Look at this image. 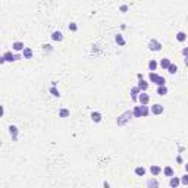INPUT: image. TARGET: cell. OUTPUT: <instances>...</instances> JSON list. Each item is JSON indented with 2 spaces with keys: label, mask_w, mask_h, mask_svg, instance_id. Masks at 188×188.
<instances>
[{
  "label": "cell",
  "mask_w": 188,
  "mask_h": 188,
  "mask_svg": "<svg viewBox=\"0 0 188 188\" xmlns=\"http://www.w3.org/2000/svg\"><path fill=\"white\" fill-rule=\"evenodd\" d=\"M131 119H132V112L131 110H125L122 115H119L116 118V124H118V126H125Z\"/></svg>",
  "instance_id": "6da1fadb"
},
{
  "label": "cell",
  "mask_w": 188,
  "mask_h": 188,
  "mask_svg": "<svg viewBox=\"0 0 188 188\" xmlns=\"http://www.w3.org/2000/svg\"><path fill=\"white\" fill-rule=\"evenodd\" d=\"M149 81H150V82H153L154 85H157V87L166 85V80L163 78V76L157 75L156 72H150V74H149Z\"/></svg>",
  "instance_id": "7a4b0ae2"
},
{
  "label": "cell",
  "mask_w": 188,
  "mask_h": 188,
  "mask_svg": "<svg viewBox=\"0 0 188 188\" xmlns=\"http://www.w3.org/2000/svg\"><path fill=\"white\" fill-rule=\"evenodd\" d=\"M147 47H149V50H151V52H160L163 46H162V43H160V41H157L156 38H151V40L149 41Z\"/></svg>",
  "instance_id": "3957f363"
},
{
  "label": "cell",
  "mask_w": 188,
  "mask_h": 188,
  "mask_svg": "<svg viewBox=\"0 0 188 188\" xmlns=\"http://www.w3.org/2000/svg\"><path fill=\"white\" fill-rule=\"evenodd\" d=\"M163 112H165V106H162L160 103H156V105H153V106L150 107V113L154 115V116L163 115Z\"/></svg>",
  "instance_id": "277c9868"
},
{
  "label": "cell",
  "mask_w": 188,
  "mask_h": 188,
  "mask_svg": "<svg viewBox=\"0 0 188 188\" xmlns=\"http://www.w3.org/2000/svg\"><path fill=\"white\" fill-rule=\"evenodd\" d=\"M137 101L140 103V106H147L149 101H150V96L147 93H140L138 94V99H137Z\"/></svg>",
  "instance_id": "5b68a950"
},
{
  "label": "cell",
  "mask_w": 188,
  "mask_h": 188,
  "mask_svg": "<svg viewBox=\"0 0 188 188\" xmlns=\"http://www.w3.org/2000/svg\"><path fill=\"white\" fill-rule=\"evenodd\" d=\"M9 135H11L12 141H16V140H18V135H19L18 126H16V125H11V126H9Z\"/></svg>",
  "instance_id": "8992f818"
},
{
  "label": "cell",
  "mask_w": 188,
  "mask_h": 188,
  "mask_svg": "<svg viewBox=\"0 0 188 188\" xmlns=\"http://www.w3.org/2000/svg\"><path fill=\"white\" fill-rule=\"evenodd\" d=\"M149 81H146V80H141V81H138V84H137V88L140 90V93H147V90H149Z\"/></svg>",
  "instance_id": "52a82bcc"
},
{
  "label": "cell",
  "mask_w": 188,
  "mask_h": 188,
  "mask_svg": "<svg viewBox=\"0 0 188 188\" xmlns=\"http://www.w3.org/2000/svg\"><path fill=\"white\" fill-rule=\"evenodd\" d=\"M162 174L168 178H172V176H175V170L172 166H165V168H162Z\"/></svg>",
  "instance_id": "ba28073f"
},
{
  "label": "cell",
  "mask_w": 188,
  "mask_h": 188,
  "mask_svg": "<svg viewBox=\"0 0 188 188\" xmlns=\"http://www.w3.org/2000/svg\"><path fill=\"white\" fill-rule=\"evenodd\" d=\"M146 187L147 188H160V185H159V181H157V178H149L147 179V184H146Z\"/></svg>",
  "instance_id": "9c48e42d"
},
{
  "label": "cell",
  "mask_w": 188,
  "mask_h": 188,
  "mask_svg": "<svg viewBox=\"0 0 188 188\" xmlns=\"http://www.w3.org/2000/svg\"><path fill=\"white\" fill-rule=\"evenodd\" d=\"M24 49H25V46H24V43H22V41H15L13 44H12L13 53H19V52H22Z\"/></svg>",
  "instance_id": "30bf717a"
},
{
  "label": "cell",
  "mask_w": 188,
  "mask_h": 188,
  "mask_svg": "<svg viewBox=\"0 0 188 188\" xmlns=\"http://www.w3.org/2000/svg\"><path fill=\"white\" fill-rule=\"evenodd\" d=\"M50 37H52V40H53V41L60 43V41L63 40V34H62L60 31H59V30H56V31H53V32H52V35H50Z\"/></svg>",
  "instance_id": "8fae6325"
},
{
  "label": "cell",
  "mask_w": 188,
  "mask_h": 188,
  "mask_svg": "<svg viewBox=\"0 0 188 188\" xmlns=\"http://www.w3.org/2000/svg\"><path fill=\"white\" fill-rule=\"evenodd\" d=\"M149 170H150V174H151L153 176H157V175L162 174V168H160L159 165H151V166L149 168Z\"/></svg>",
  "instance_id": "7c38bea8"
},
{
  "label": "cell",
  "mask_w": 188,
  "mask_h": 188,
  "mask_svg": "<svg viewBox=\"0 0 188 188\" xmlns=\"http://www.w3.org/2000/svg\"><path fill=\"white\" fill-rule=\"evenodd\" d=\"M3 59H5V62H7V63L16 62V60H15V53H13V52H5Z\"/></svg>",
  "instance_id": "4fadbf2b"
},
{
  "label": "cell",
  "mask_w": 188,
  "mask_h": 188,
  "mask_svg": "<svg viewBox=\"0 0 188 188\" xmlns=\"http://www.w3.org/2000/svg\"><path fill=\"white\" fill-rule=\"evenodd\" d=\"M179 185H181V182H179V176H172V178H169V187H170V188H178Z\"/></svg>",
  "instance_id": "5bb4252c"
},
{
  "label": "cell",
  "mask_w": 188,
  "mask_h": 188,
  "mask_svg": "<svg viewBox=\"0 0 188 188\" xmlns=\"http://www.w3.org/2000/svg\"><path fill=\"white\" fill-rule=\"evenodd\" d=\"M170 63H172V62H170V59H169V57H162V59H160L159 66L162 68V69H165V71H166L168 68H169V65H170Z\"/></svg>",
  "instance_id": "9a60e30c"
},
{
  "label": "cell",
  "mask_w": 188,
  "mask_h": 188,
  "mask_svg": "<svg viewBox=\"0 0 188 188\" xmlns=\"http://www.w3.org/2000/svg\"><path fill=\"white\" fill-rule=\"evenodd\" d=\"M115 43H116L118 46H121V47H124L126 44V41H125V38H124L122 34H116V35H115Z\"/></svg>",
  "instance_id": "2e32d148"
},
{
  "label": "cell",
  "mask_w": 188,
  "mask_h": 188,
  "mask_svg": "<svg viewBox=\"0 0 188 188\" xmlns=\"http://www.w3.org/2000/svg\"><path fill=\"white\" fill-rule=\"evenodd\" d=\"M101 119H103V116H101L100 112H93V113H91V121H93L94 124H100Z\"/></svg>",
  "instance_id": "e0dca14e"
},
{
  "label": "cell",
  "mask_w": 188,
  "mask_h": 188,
  "mask_svg": "<svg viewBox=\"0 0 188 188\" xmlns=\"http://www.w3.org/2000/svg\"><path fill=\"white\" fill-rule=\"evenodd\" d=\"M129 94H131V99H132V101H137V99H138V94H140V90L137 88V85H134V87L131 88Z\"/></svg>",
  "instance_id": "ac0fdd59"
},
{
  "label": "cell",
  "mask_w": 188,
  "mask_h": 188,
  "mask_svg": "<svg viewBox=\"0 0 188 188\" xmlns=\"http://www.w3.org/2000/svg\"><path fill=\"white\" fill-rule=\"evenodd\" d=\"M32 50L30 49V47H25L24 50H22V56H24V59H32Z\"/></svg>",
  "instance_id": "d6986e66"
},
{
  "label": "cell",
  "mask_w": 188,
  "mask_h": 188,
  "mask_svg": "<svg viewBox=\"0 0 188 188\" xmlns=\"http://www.w3.org/2000/svg\"><path fill=\"white\" fill-rule=\"evenodd\" d=\"M69 115H71L69 109H65V107L59 109V118H69Z\"/></svg>",
  "instance_id": "ffe728a7"
},
{
  "label": "cell",
  "mask_w": 188,
  "mask_h": 188,
  "mask_svg": "<svg viewBox=\"0 0 188 188\" xmlns=\"http://www.w3.org/2000/svg\"><path fill=\"white\" fill-rule=\"evenodd\" d=\"M134 174H135L137 176H144V175H146V169H144L143 166H137V168L134 169Z\"/></svg>",
  "instance_id": "44dd1931"
},
{
  "label": "cell",
  "mask_w": 188,
  "mask_h": 188,
  "mask_svg": "<svg viewBox=\"0 0 188 188\" xmlns=\"http://www.w3.org/2000/svg\"><path fill=\"white\" fill-rule=\"evenodd\" d=\"M157 66H159V63L154 60V59H151V60L149 62V71H150V72H154V71L157 69Z\"/></svg>",
  "instance_id": "7402d4cb"
},
{
  "label": "cell",
  "mask_w": 188,
  "mask_h": 188,
  "mask_svg": "<svg viewBox=\"0 0 188 188\" xmlns=\"http://www.w3.org/2000/svg\"><path fill=\"white\" fill-rule=\"evenodd\" d=\"M156 93L159 94V96H166V94H168V87H166V85L157 87V88H156Z\"/></svg>",
  "instance_id": "603a6c76"
},
{
  "label": "cell",
  "mask_w": 188,
  "mask_h": 188,
  "mask_svg": "<svg viewBox=\"0 0 188 188\" xmlns=\"http://www.w3.org/2000/svg\"><path fill=\"white\" fill-rule=\"evenodd\" d=\"M176 41H179V43L187 41V34H185L184 31H179V32L176 34Z\"/></svg>",
  "instance_id": "cb8c5ba5"
},
{
  "label": "cell",
  "mask_w": 188,
  "mask_h": 188,
  "mask_svg": "<svg viewBox=\"0 0 188 188\" xmlns=\"http://www.w3.org/2000/svg\"><path fill=\"white\" fill-rule=\"evenodd\" d=\"M131 112H132V118H141V106H135Z\"/></svg>",
  "instance_id": "d4e9b609"
},
{
  "label": "cell",
  "mask_w": 188,
  "mask_h": 188,
  "mask_svg": "<svg viewBox=\"0 0 188 188\" xmlns=\"http://www.w3.org/2000/svg\"><path fill=\"white\" fill-rule=\"evenodd\" d=\"M166 71H168L170 75H175V74L178 72V66H176L175 63H170V65H169V68H168Z\"/></svg>",
  "instance_id": "484cf974"
},
{
  "label": "cell",
  "mask_w": 188,
  "mask_h": 188,
  "mask_svg": "<svg viewBox=\"0 0 188 188\" xmlns=\"http://www.w3.org/2000/svg\"><path fill=\"white\" fill-rule=\"evenodd\" d=\"M150 115V107L149 106H141V118H147Z\"/></svg>",
  "instance_id": "4316f807"
},
{
  "label": "cell",
  "mask_w": 188,
  "mask_h": 188,
  "mask_svg": "<svg viewBox=\"0 0 188 188\" xmlns=\"http://www.w3.org/2000/svg\"><path fill=\"white\" fill-rule=\"evenodd\" d=\"M49 93L52 94L53 97H60V93H59V90H57L56 87H50V88H49Z\"/></svg>",
  "instance_id": "83f0119b"
},
{
  "label": "cell",
  "mask_w": 188,
  "mask_h": 188,
  "mask_svg": "<svg viewBox=\"0 0 188 188\" xmlns=\"http://www.w3.org/2000/svg\"><path fill=\"white\" fill-rule=\"evenodd\" d=\"M68 30H69L71 32H76L78 31V25H76L75 22H71L69 25H68Z\"/></svg>",
  "instance_id": "f1b7e54d"
},
{
  "label": "cell",
  "mask_w": 188,
  "mask_h": 188,
  "mask_svg": "<svg viewBox=\"0 0 188 188\" xmlns=\"http://www.w3.org/2000/svg\"><path fill=\"white\" fill-rule=\"evenodd\" d=\"M179 182H181L182 185H188V175H187V174H184L181 178H179Z\"/></svg>",
  "instance_id": "f546056e"
},
{
  "label": "cell",
  "mask_w": 188,
  "mask_h": 188,
  "mask_svg": "<svg viewBox=\"0 0 188 188\" xmlns=\"http://www.w3.org/2000/svg\"><path fill=\"white\" fill-rule=\"evenodd\" d=\"M41 47H43L44 52H52V46H49V44H43Z\"/></svg>",
  "instance_id": "4dcf8cb0"
},
{
  "label": "cell",
  "mask_w": 188,
  "mask_h": 188,
  "mask_svg": "<svg viewBox=\"0 0 188 188\" xmlns=\"http://www.w3.org/2000/svg\"><path fill=\"white\" fill-rule=\"evenodd\" d=\"M128 9H129V6H128V5H122L121 7H119V11H121V12H126Z\"/></svg>",
  "instance_id": "1f68e13d"
},
{
  "label": "cell",
  "mask_w": 188,
  "mask_h": 188,
  "mask_svg": "<svg viewBox=\"0 0 188 188\" xmlns=\"http://www.w3.org/2000/svg\"><path fill=\"white\" fill-rule=\"evenodd\" d=\"M3 115H5V107L0 106V118H3Z\"/></svg>",
  "instance_id": "d6a6232c"
},
{
  "label": "cell",
  "mask_w": 188,
  "mask_h": 188,
  "mask_svg": "<svg viewBox=\"0 0 188 188\" xmlns=\"http://www.w3.org/2000/svg\"><path fill=\"white\" fill-rule=\"evenodd\" d=\"M182 55H184V57L187 59V55H188V49H187V47H185V49L182 50Z\"/></svg>",
  "instance_id": "836d02e7"
},
{
  "label": "cell",
  "mask_w": 188,
  "mask_h": 188,
  "mask_svg": "<svg viewBox=\"0 0 188 188\" xmlns=\"http://www.w3.org/2000/svg\"><path fill=\"white\" fill-rule=\"evenodd\" d=\"M137 78H138V81H141V80H144V75L143 74H137Z\"/></svg>",
  "instance_id": "e575fe53"
},
{
  "label": "cell",
  "mask_w": 188,
  "mask_h": 188,
  "mask_svg": "<svg viewBox=\"0 0 188 188\" xmlns=\"http://www.w3.org/2000/svg\"><path fill=\"white\" fill-rule=\"evenodd\" d=\"M21 59V55L19 53H15V60H19Z\"/></svg>",
  "instance_id": "d590c367"
},
{
  "label": "cell",
  "mask_w": 188,
  "mask_h": 188,
  "mask_svg": "<svg viewBox=\"0 0 188 188\" xmlns=\"http://www.w3.org/2000/svg\"><path fill=\"white\" fill-rule=\"evenodd\" d=\"M3 63H6V62H5V59H3V55H2V56H0V65H3Z\"/></svg>",
  "instance_id": "8d00e7d4"
},
{
  "label": "cell",
  "mask_w": 188,
  "mask_h": 188,
  "mask_svg": "<svg viewBox=\"0 0 188 188\" xmlns=\"http://www.w3.org/2000/svg\"><path fill=\"white\" fill-rule=\"evenodd\" d=\"M176 162H178V163H182V157L178 156V157H176Z\"/></svg>",
  "instance_id": "74e56055"
},
{
  "label": "cell",
  "mask_w": 188,
  "mask_h": 188,
  "mask_svg": "<svg viewBox=\"0 0 188 188\" xmlns=\"http://www.w3.org/2000/svg\"><path fill=\"white\" fill-rule=\"evenodd\" d=\"M103 188H110V187H109V182H106V181H105V184H103Z\"/></svg>",
  "instance_id": "f35d334b"
},
{
  "label": "cell",
  "mask_w": 188,
  "mask_h": 188,
  "mask_svg": "<svg viewBox=\"0 0 188 188\" xmlns=\"http://www.w3.org/2000/svg\"><path fill=\"white\" fill-rule=\"evenodd\" d=\"M0 147H2V141H0Z\"/></svg>",
  "instance_id": "ab89813d"
}]
</instances>
